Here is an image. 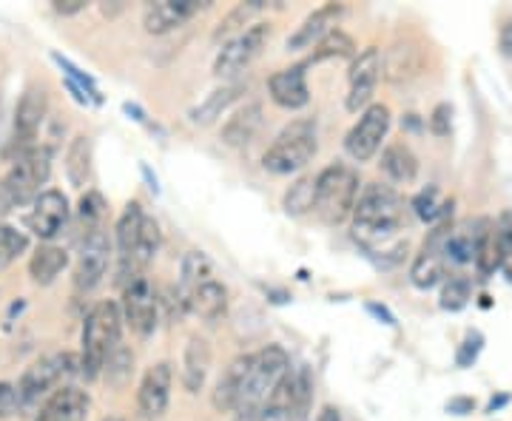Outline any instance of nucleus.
Returning <instances> with one entry per match:
<instances>
[{
	"mask_svg": "<svg viewBox=\"0 0 512 421\" xmlns=\"http://www.w3.org/2000/svg\"><path fill=\"white\" fill-rule=\"evenodd\" d=\"M404 200L393 185L367 183L353 211V239L367 254L393 257L399 262L407 254V239H399L404 228Z\"/></svg>",
	"mask_w": 512,
	"mask_h": 421,
	"instance_id": "nucleus-1",
	"label": "nucleus"
},
{
	"mask_svg": "<svg viewBox=\"0 0 512 421\" xmlns=\"http://www.w3.org/2000/svg\"><path fill=\"white\" fill-rule=\"evenodd\" d=\"M123 308L111 299L97 302L92 311L83 319V336H80V367L86 379H97L106 362L114 356V350L120 348V336H123Z\"/></svg>",
	"mask_w": 512,
	"mask_h": 421,
	"instance_id": "nucleus-2",
	"label": "nucleus"
},
{
	"mask_svg": "<svg viewBox=\"0 0 512 421\" xmlns=\"http://www.w3.org/2000/svg\"><path fill=\"white\" fill-rule=\"evenodd\" d=\"M291 373V356L288 350L279 348V345H268V348L256 350L254 365L248 373V382L242 387V396L237 404V419L239 421H256L265 402L271 399V393L276 385Z\"/></svg>",
	"mask_w": 512,
	"mask_h": 421,
	"instance_id": "nucleus-3",
	"label": "nucleus"
},
{
	"mask_svg": "<svg viewBox=\"0 0 512 421\" xmlns=\"http://www.w3.org/2000/svg\"><path fill=\"white\" fill-rule=\"evenodd\" d=\"M74 376H83L80 356H74V353H49V356H40L20 376V410H35L43 399H49V396H55L57 390L69 387L66 382L74 379Z\"/></svg>",
	"mask_w": 512,
	"mask_h": 421,
	"instance_id": "nucleus-4",
	"label": "nucleus"
},
{
	"mask_svg": "<svg viewBox=\"0 0 512 421\" xmlns=\"http://www.w3.org/2000/svg\"><path fill=\"white\" fill-rule=\"evenodd\" d=\"M359 174L345 163H330L316 174V214L330 225L353 217L359 200Z\"/></svg>",
	"mask_w": 512,
	"mask_h": 421,
	"instance_id": "nucleus-5",
	"label": "nucleus"
},
{
	"mask_svg": "<svg viewBox=\"0 0 512 421\" xmlns=\"http://www.w3.org/2000/svg\"><path fill=\"white\" fill-rule=\"evenodd\" d=\"M49 174H52V151L46 146L29 148L26 154L15 157L12 168L0 180V205H3V211L23 205V202H35L43 194L40 185L49 180Z\"/></svg>",
	"mask_w": 512,
	"mask_h": 421,
	"instance_id": "nucleus-6",
	"label": "nucleus"
},
{
	"mask_svg": "<svg viewBox=\"0 0 512 421\" xmlns=\"http://www.w3.org/2000/svg\"><path fill=\"white\" fill-rule=\"evenodd\" d=\"M316 157V123L313 120H293L288 129L279 131L268 146L262 165L271 174H293Z\"/></svg>",
	"mask_w": 512,
	"mask_h": 421,
	"instance_id": "nucleus-7",
	"label": "nucleus"
},
{
	"mask_svg": "<svg viewBox=\"0 0 512 421\" xmlns=\"http://www.w3.org/2000/svg\"><path fill=\"white\" fill-rule=\"evenodd\" d=\"M271 35H274L271 23H254L239 37L222 43V49L214 57V74L220 80H231V77H239L242 72H248L254 66L256 57L262 55V49L268 46Z\"/></svg>",
	"mask_w": 512,
	"mask_h": 421,
	"instance_id": "nucleus-8",
	"label": "nucleus"
},
{
	"mask_svg": "<svg viewBox=\"0 0 512 421\" xmlns=\"http://www.w3.org/2000/svg\"><path fill=\"white\" fill-rule=\"evenodd\" d=\"M390 123H393V114L384 103H373L370 109L362 111L356 126L345 137V151L350 154V160L370 163L382 151V143L390 134Z\"/></svg>",
	"mask_w": 512,
	"mask_h": 421,
	"instance_id": "nucleus-9",
	"label": "nucleus"
},
{
	"mask_svg": "<svg viewBox=\"0 0 512 421\" xmlns=\"http://www.w3.org/2000/svg\"><path fill=\"white\" fill-rule=\"evenodd\" d=\"M384 60L382 52L376 46H367L365 52H359V57L353 60L348 74V97H345V109L350 114H359L373 106V94L376 86L382 80Z\"/></svg>",
	"mask_w": 512,
	"mask_h": 421,
	"instance_id": "nucleus-10",
	"label": "nucleus"
},
{
	"mask_svg": "<svg viewBox=\"0 0 512 421\" xmlns=\"http://www.w3.org/2000/svg\"><path fill=\"white\" fill-rule=\"evenodd\" d=\"M123 319L137 336H151L157 330L160 319V299L154 293V285L148 282V276H140L134 282H128L123 288Z\"/></svg>",
	"mask_w": 512,
	"mask_h": 421,
	"instance_id": "nucleus-11",
	"label": "nucleus"
},
{
	"mask_svg": "<svg viewBox=\"0 0 512 421\" xmlns=\"http://www.w3.org/2000/svg\"><path fill=\"white\" fill-rule=\"evenodd\" d=\"M49 111V94L43 86H29L20 97L18 109H15V129H12V151L26 154L29 148H35L37 131L46 120Z\"/></svg>",
	"mask_w": 512,
	"mask_h": 421,
	"instance_id": "nucleus-12",
	"label": "nucleus"
},
{
	"mask_svg": "<svg viewBox=\"0 0 512 421\" xmlns=\"http://www.w3.org/2000/svg\"><path fill=\"white\" fill-rule=\"evenodd\" d=\"M109 259H111L109 237H106L103 231H97V234H86L80 259H77V265H74V291L77 293L94 291V288L103 282L106 271H109Z\"/></svg>",
	"mask_w": 512,
	"mask_h": 421,
	"instance_id": "nucleus-13",
	"label": "nucleus"
},
{
	"mask_svg": "<svg viewBox=\"0 0 512 421\" xmlns=\"http://www.w3.org/2000/svg\"><path fill=\"white\" fill-rule=\"evenodd\" d=\"M69 222V200L63 191L46 188L35 202L32 211L26 214V228L40 239H55Z\"/></svg>",
	"mask_w": 512,
	"mask_h": 421,
	"instance_id": "nucleus-14",
	"label": "nucleus"
},
{
	"mask_svg": "<svg viewBox=\"0 0 512 421\" xmlns=\"http://www.w3.org/2000/svg\"><path fill=\"white\" fill-rule=\"evenodd\" d=\"M171 385H174V370L168 362H157L146 370L140 390H137V410L143 419H160L168 402H171Z\"/></svg>",
	"mask_w": 512,
	"mask_h": 421,
	"instance_id": "nucleus-15",
	"label": "nucleus"
},
{
	"mask_svg": "<svg viewBox=\"0 0 512 421\" xmlns=\"http://www.w3.org/2000/svg\"><path fill=\"white\" fill-rule=\"evenodd\" d=\"M208 3L202 0H157L143 9V26L148 35H165L191 18H197Z\"/></svg>",
	"mask_w": 512,
	"mask_h": 421,
	"instance_id": "nucleus-16",
	"label": "nucleus"
},
{
	"mask_svg": "<svg viewBox=\"0 0 512 421\" xmlns=\"http://www.w3.org/2000/svg\"><path fill=\"white\" fill-rule=\"evenodd\" d=\"M268 92L279 109L299 111L311 103V89H308V77H305V63L291 66V69H279L268 77Z\"/></svg>",
	"mask_w": 512,
	"mask_h": 421,
	"instance_id": "nucleus-17",
	"label": "nucleus"
},
{
	"mask_svg": "<svg viewBox=\"0 0 512 421\" xmlns=\"http://www.w3.org/2000/svg\"><path fill=\"white\" fill-rule=\"evenodd\" d=\"M89 410H92V399L80 387L69 385L40 404L32 421H86Z\"/></svg>",
	"mask_w": 512,
	"mask_h": 421,
	"instance_id": "nucleus-18",
	"label": "nucleus"
},
{
	"mask_svg": "<svg viewBox=\"0 0 512 421\" xmlns=\"http://www.w3.org/2000/svg\"><path fill=\"white\" fill-rule=\"evenodd\" d=\"M265 126V109L262 103H245L239 106L222 126L220 137L225 146L248 148L259 137V131Z\"/></svg>",
	"mask_w": 512,
	"mask_h": 421,
	"instance_id": "nucleus-19",
	"label": "nucleus"
},
{
	"mask_svg": "<svg viewBox=\"0 0 512 421\" xmlns=\"http://www.w3.org/2000/svg\"><path fill=\"white\" fill-rule=\"evenodd\" d=\"M339 18H342V6H339V3H325V6H319L316 12H311L308 18L296 26V32L288 37L285 46H288L291 52L311 49V46H316L328 32L336 29V20Z\"/></svg>",
	"mask_w": 512,
	"mask_h": 421,
	"instance_id": "nucleus-20",
	"label": "nucleus"
},
{
	"mask_svg": "<svg viewBox=\"0 0 512 421\" xmlns=\"http://www.w3.org/2000/svg\"><path fill=\"white\" fill-rule=\"evenodd\" d=\"M251 365H254V353H242V356H237L231 365L225 367V373H222L220 382L214 387V396H211V402H214V407H217L220 413L237 410L242 387H245L248 373H251Z\"/></svg>",
	"mask_w": 512,
	"mask_h": 421,
	"instance_id": "nucleus-21",
	"label": "nucleus"
},
{
	"mask_svg": "<svg viewBox=\"0 0 512 421\" xmlns=\"http://www.w3.org/2000/svg\"><path fill=\"white\" fill-rule=\"evenodd\" d=\"M208 370H211V345L208 339L194 333L188 339L183 353V370H180V379H183V387L188 393H200L205 379H208Z\"/></svg>",
	"mask_w": 512,
	"mask_h": 421,
	"instance_id": "nucleus-22",
	"label": "nucleus"
},
{
	"mask_svg": "<svg viewBox=\"0 0 512 421\" xmlns=\"http://www.w3.org/2000/svg\"><path fill=\"white\" fill-rule=\"evenodd\" d=\"M245 89H248V83H225V86L214 89L202 103H197L194 109L188 111V120L194 126H211V123H217L222 114L242 97Z\"/></svg>",
	"mask_w": 512,
	"mask_h": 421,
	"instance_id": "nucleus-23",
	"label": "nucleus"
},
{
	"mask_svg": "<svg viewBox=\"0 0 512 421\" xmlns=\"http://www.w3.org/2000/svg\"><path fill=\"white\" fill-rule=\"evenodd\" d=\"M188 308L194 316H200L202 322H220L228 313V288L220 279H208L188 296Z\"/></svg>",
	"mask_w": 512,
	"mask_h": 421,
	"instance_id": "nucleus-24",
	"label": "nucleus"
},
{
	"mask_svg": "<svg viewBox=\"0 0 512 421\" xmlns=\"http://www.w3.org/2000/svg\"><path fill=\"white\" fill-rule=\"evenodd\" d=\"M382 171L393 183L407 185L419 177V157L407 143H387L382 151Z\"/></svg>",
	"mask_w": 512,
	"mask_h": 421,
	"instance_id": "nucleus-25",
	"label": "nucleus"
},
{
	"mask_svg": "<svg viewBox=\"0 0 512 421\" xmlns=\"http://www.w3.org/2000/svg\"><path fill=\"white\" fill-rule=\"evenodd\" d=\"M476 271L481 279H490L495 271H501V242L495 222L481 220L476 231Z\"/></svg>",
	"mask_w": 512,
	"mask_h": 421,
	"instance_id": "nucleus-26",
	"label": "nucleus"
},
{
	"mask_svg": "<svg viewBox=\"0 0 512 421\" xmlns=\"http://www.w3.org/2000/svg\"><path fill=\"white\" fill-rule=\"evenodd\" d=\"M66 265H69V251H63L57 245H40L29 259V276L37 285H52L57 276L63 274Z\"/></svg>",
	"mask_w": 512,
	"mask_h": 421,
	"instance_id": "nucleus-27",
	"label": "nucleus"
},
{
	"mask_svg": "<svg viewBox=\"0 0 512 421\" xmlns=\"http://www.w3.org/2000/svg\"><path fill=\"white\" fill-rule=\"evenodd\" d=\"M146 211L140 202H128L117 220V251H120V262H126L137 248V239L143 234V225H146Z\"/></svg>",
	"mask_w": 512,
	"mask_h": 421,
	"instance_id": "nucleus-28",
	"label": "nucleus"
},
{
	"mask_svg": "<svg viewBox=\"0 0 512 421\" xmlns=\"http://www.w3.org/2000/svg\"><path fill=\"white\" fill-rule=\"evenodd\" d=\"M66 174L74 188H86L92 180V140L86 134H77L66 151Z\"/></svg>",
	"mask_w": 512,
	"mask_h": 421,
	"instance_id": "nucleus-29",
	"label": "nucleus"
},
{
	"mask_svg": "<svg viewBox=\"0 0 512 421\" xmlns=\"http://www.w3.org/2000/svg\"><path fill=\"white\" fill-rule=\"evenodd\" d=\"M265 6H262V0H248V3H239L234 6L225 18L220 20V26L214 29V43H228V40H234L245 32V26L251 23L254 26V18L262 12Z\"/></svg>",
	"mask_w": 512,
	"mask_h": 421,
	"instance_id": "nucleus-30",
	"label": "nucleus"
},
{
	"mask_svg": "<svg viewBox=\"0 0 512 421\" xmlns=\"http://www.w3.org/2000/svg\"><path fill=\"white\" fill-rule=\"evenodd\" d=\"M444 259H447V265H458V268L476 262V231H473V225H458L450 231Z\"/></svg>",
	"mask_w": 512,
	"mask_h": 421,
	"instance_id": "nucleus-31",
	"label": "nucleus"
},
{
	"mask_svg": "<svg viewBox=\"0 0 512 421\" xmlns=\"http://www.w3.org/2000/svg\"><path fill=\"white\" fill-rule=\"evenodd\" d=\"M356 55V40L345 32V29H333L328 35L322 37L316 46H313L311 63H322V60H339V57H353Z\"/></svg>",
	"mask_w": 512,
	"mask_h": 421,
	"instance_id": "nucleus-32",
	"label": "nucleus"
},
{
	"mask_svg": "<svg viewBox=\"0 0 512 421\" xmlns=\"http://www.w3.org/2000/svg\"><path fill=\"white\" fill-rule=\"evenodd\" d=\"M208 279H214V268H211L208 257L200 254V251L185 254L183 268H180V291H183L185 296H191V293L197 291L202 282H208Z\"/></svg>",
	"mask_w": 512,
	"mask_h": 421,
	"instance_id": "nucleus-33",
	"label": "nucleus"
},
{
	"mask_svg": "<svg viewBox=\"0 0 512 421\" xmlns=\"http://www.w3.org/2000/svg\"><path fill=\"white\" fill-rule=\"evenodd\" d=\"M410 205H413V211L421 222H444L447 214H453V202H441V191L436 185H427L424 191H419Z\"/></svg>",
	"mask_w": 512,
	"mask_h": 421,
	"instance_id": "nucleus-34",
	"label": "nucleus"
},
{
	"mask_svg": "<svg viewBox=\"0 0 512 421\" xmlns=\"http://www.w3.org/2000/svg\"><path fill=\"white\" fill-rule=\"evenodd\" d=\"M282 205H285V211H288L291 217H302V214H308V211H316V177H302V180H296V183L288 188Z\"/></svg>",
	"mask_w": 512,
	"mask_h": 421,
	"instance_id": "nucleus-35",
	"label": "nucleus"
},
{
	"mask_svg": "<svg viewBox=\"0 0 512 421\" xmlns=\"http://www.w3.org/2000/svg\"><path fill=\"white\" fill-rule=\"evenodd\" d=\"M416 69H419V55L413 46H393L387 60H384V74L393 83H402L407 77H413Z\"/></svg>",
	"mask_w": 512,
	"mask_h": 421,
	"instance_id": "nucleus-36",
	"label": "nucleus"
},
{
	"mask_svg": "<svg viewBox=\"0 0 512 421\" xmlns=\"http://www.w3.org/2000/svg\"><path fill=\"white\" fill-rule=\"evenodd\" d=\"M26 251H29V237L15 225H0V271H6Z\"/></svg>",
	"mask_w": 512,
	"mask_h": 421,
	"instance_id": "nucleus-37",
	"label": "nucleus"
},
{
	"mask_svg": "<svg viewBox=\"0 0 512 421\" xmlns=\"http://www.w3.org/2000/svg\"><path fill=\"white\" fill-rule=\"evenodd\" d=\"M106 200H103V194H97V191H86L83 197H80V205H77V217L80 222L86 225V231L89 234H97V231H103V220H106Z\"/></svg>",
	"mask_w": 512,
	"mask_h": 421,
	"instance_id": "nucleus-38",
	"label": "nucleus"
},
{
	"mask_svg": "<svg viewBox=\"0 0 512 421\" xmlns=\"http://www.w3.org/2000/svg\"><path fill=\"white\" fill-rule=\"evenodd\" d=\"M470 299H473V285H470V279H467V276H450V279L444 282V288H441L439 305L444 311H461V308H467Z\"/></svg>",
	"mask_w": 512,
	"mask_h": 421,
	"instance_id": "nucleus-39",
	"label": "nucleus"
},
{
	"mask_svg": "<svg viewBox=\"0 0 512 421\" xmlns=\"http://www.w3.org/2000/svg\"><path fill=\"white\" fill-rule=\"evenodd\" d=\"M427 126H430V134L433 137H450V131H453V106L450 103H439L433 114H430V120H427Z\"/></svg>",
	"mask_w": 512,
	"mask_h": 421,
	"instance_id": "nucleus-40",
	"label": "nucleus"
},
{
	"mask_svg": "<svg viewBox=\"0 0 512 421\" xmlns=\"http://www.w3.org/2000/svg\"><path fill=\"white\" fill-rule=\"evenodd\" d=\"M15 410H20L18 387L9 385V382H0V419L3 416H12Z\"/></svg>",
	"mask_w": 512,
	"mask_h": 421,
	"instance_id": "nucleus-41",
	"label": "nucleus"
},
{
	"mask_svg": "<svg viewBox=\"0 0 512 421\" xmlns=\"http://www.w3.org/2000/svg\"><path fill=\"white\" fill-rule=\"evenodd\" d=\"M478 350H481V336L478 333H470L467 339H464V345L458 350V365L461 367H470L478 359Z\"/></svg>",
	"mask_w": 512,
	"mask_h": 421,
	"instance_id": "nucleus-42",
	"label": "nucleus"
},
{
	"mask_svg": "<svg viewBox=\"0 0 512 421\" xmlns=\"http://www.w3.org/2000/svg\"><path fill=\"white\" fill-rule=\"evenodd\" d=\"M498 49L504 57H512V18H504L498 26Z\"/></svg>",
	"mask_w": 512,
	"mask_h": 421,
	"instance_id": "nucleus-43",
	"label": "nucleus"
},
{
	"mask_svg": "<svg viewBox=\"0 0 512 421\" xmlns=\"http://www.w3.org/2000/svg\"><path fill=\"white\" fill-rule=\"evenodd\" d=\"M52 9L57 15H77L86 9V0H52Z\"/></svg>",
	"mask_w": 512,
	"mask_h": 421,
	"instance_id": "nucleus-44",
	"label": "nucleus"
},
{
	"mask_svg": "<svg viewBox=\"0 0 512 421\" xmlns=\"http://www.w3.org/2000/svg\"><path fill=\"white\" fill-rule=\"evenodd\" d=\"M447 410H450V413H456V416H467V413H473V410H476V402H473V399H450Z\"/></svg>",
	"mask_w": 512,
	"mask_h": 421,
	"instance_id": "nucleus-45",
	"label": "nucleus"
},
{
	"mask_svg": "<svg viewBox=\"0 0 512 421\" xmlns=\"http://www.w3.org/2000/svg\"><path fill=\"white\" fill-rule=\"evenodd\" d=\"M316 421H342V413H339V410H336V407H322V410H319V416H316Z\"/></svg>",
	"mask_w": 512,
	"mask_h": 421,
	"instance_id": "nucleus-46",
	"label": "nucleus"
},
{
	"mask_svg": "<svg viewBox=\"0 0 512 421\" xmlns=\"http://www.w3.org/2000/svg\"><path fill=\"white\" fill-rule=\"evenodd\" d=\"M501 274L512 282V254H507V257L501 259Z\"/></svg>",
	"mask_w": 512,
	"mask_h": 421,
	"instance_id": "nucleus-47",
	"label": "nucleus"
},
{
	"mask_svg": "<svg viewBox=\"0 0 512 421\" xmlns=\"http://www.w3.org/2000/svg\"><path fill=\"white\" fill-rule=\"evenodd\" d=\"M501 404H507V396H498V399H493V402H490V410L501 407Z\"/></svg>",
	"mask_w": 512,
	"mask_h": 421,
	"instance_id": "nucleus-48",
	"label": "nucleus"
},
{
	"mask_svg": "<svg viewBox=\"0 0 512 421\" xmlns=\"http://www.w3.org/2000/svg\"><path fill=\"white\" fill-rule=\"evenodd\" d=\"M103 421H123V419H103Z\"/></svg>",
	"mask_w": 512,
	"mask_h": 421,
	"instance_id": "nucleus-49",
	"label": "nucleus"
}]
</instances>
